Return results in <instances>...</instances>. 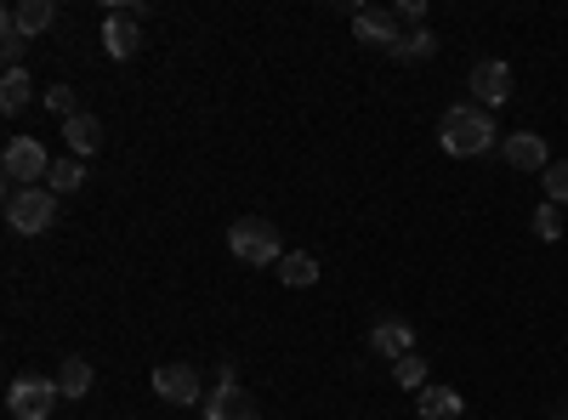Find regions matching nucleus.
<instances>
[{
    "label": "nucleus",
    "instance_id": "393cba45",
    "mask_svg": "<svg viewBox=\"0 0 568 420\" xmlns=\"http://www.w3.org/2000/svg\"><path fill=\"white\" fill-rule=\"evenodd\" d=\"M534 234H541L546 245H552V239H563V222H557V205H552V200H546L541 211H534Z\"/></svg>",
    "mask_w": 568,
    "mask_h": 420
},
{
    "label": "nucleus",
    "instance_id": "a211bd4d",
    "mask_svg": "<svg viewBox=\"0 0 568 420\" xmlns=\"http://www.w3.org/2000/svg\"><path fill=\"white\" fill-rule=\"evenodd\" d=\"M29 91H35V86H29V75H23V69H7V80H0V109L23 114V109H29Z\"/></svg>",
    "mask_w": 568,
    "mask_h": 420
},
{
    "label": "nucleus",
    "instance_id": "f03ea898",
    "mask_svg": "<svg viewBox=\"0 0 568 420\" xmlns=\"http://www.w3.org/2000/svg\"><path fill=\"white\" fill-rule=\"evenodd\" d=\"M227 250L240 256L245 268H279L285 256H290L285 239H279V228H274V222H261V216H240V222H233V228H227Z\"/></svg>",
    "mask_w": 568,
    "mask_h": 420
},
{
    "label": "nucleus",
    "instance_id": "39448f33",
    "mask_svg": "<svg viewBox=\"0 0 568 420\" xmlns=\"http://www.w3.org/2000/svg\"><path fill=\"white\" fill-rule=\"evenodd\" d=\"M205 420H261V404L240 386L233 364H222V375H216V393H211V404H205Z\"/></svg>",
    "mask_w": 568,
    "mask_h": 420
},
{
    "label": "nucleus",
    "instance_id": "f8f14e48",
    "mask_svg": "<svg viewBox=\"0 0 568 420\" xmlns=\"http://www.w3.org/2000/svg\"><path fill=\"white\" fill-rule=\"evenodd\" d=\"M506 166H512V171H541V177H546V166H552L546 137H534V132H517V137H506Z\"/></svg>",
    "mask_w": 568,
    "mask_h": 420
},
{
    "label": "nucleus",
    "instance_id": "2eb2a0df",
    "mask_svg": "<svg viewBox=\"0 0 568 420\" xmlns=\"http://www.w3.org/2000/svg\"><path fill=\"white\" fill-rule=\"evenodd\" d=\"M460 393L455 386H421V420H460Z\"/></svg>",
    "mask_w": 568,
    "mask_h": 420
},
{
    "label": "nucleus",
    "instance_id": "412c9836",
    "mask_svg": "<svg viewBox=\"0 0 568 420\" xmlns=\"http://www.w3.org/2000/svg\"><path fill=\"white\" fill-rule=\"evenodd\" d=\"M432 52H438V41H432V29H415V35H404V41H398V57H404V63H426Z\"/></svg>",
    "mask_w": 568,
    "mask_h": 420
},
{
    "label": "nucleus",
    "instance_id": "f257e3e1",
    "mask_svg": "<svg viewBox=\"0 0 568 420\" xmlns=\"http://www.w3.org/2000/svg\"><path fill=\"white\" fill-rule=\"evenodd\" d=\"M438 143H444V154H455V159H478V154H489V143H494V120H489V109H478V103L444 109V120H438Z\"/></svg>",
    "mask_w": 568,
    "mask_h": 420
},
{
    "label": "nucleus",
    "instance_id": "6e6552de",
    "mask_svg": "<svg viewBox=\"0 0 568 420\" xmlns=\"http://www.w3.org/2000/svg\"><path fill=\"white\" fill-rule=\"evenodd\" d=\"M466 86H472L478 109H500V103H506V97H512V69H506V63H500V57H483Z\"/></svg>",
    "mask_w": 568,
    "mask_h": 420
},
{
    "label": "nucleus",
    "instance_id": "7ed1b4c3",
    "mask_svg": "<svg viewBox=\"0 0 568 420\" xmlns=\"http://www.w3.org/2000/svg\"><path fill=\"white\" fill-rule=\"evenodd\" d=\"M7 222L18 234H46L57 222V193L52 188H7Z\"/></svg>",
    "mask_w": 568,
    "mask_h": 420
},
{
    "label": "nucleus",
    "instance_id": "4be33fe9",
    "mask_svg": "<svg viewBox=\"0 0 568 420\" xmlns=\"http://www.w3.org/2000/svg\"><path fill=\"white\" fill-rule=\"evenodd\" d=\"M392 375H398V386H415V393H421V386H426V359H421V352H410V359L392 364Z\"/></svg>",
    "mask_w": 568,
    "mask_h": 420
},
{
    "label": "nucleus",
    "instance_id": "423d86ee",
    "mask_svg": "<svg viewBox=\"0 0 568 420\" xmlns=\"http://www.w3.org/2000/svg\"><path fill=\"white\" fill-rule=\"evenodd\" d=\"M57 381H46V375H18L12 381V393H7V409L18 415V420H46L52 409H57Z\"/></svg>",
    "mask_w": 568,
    "mask_h": 420
},
{
    "label": "nucleus",
    "instance_id": "dca6fc26",
    "mask_svg": "<svg viewBox=\"0 0 568 420\" xmlns=\"http://www.w3.org/2000/svg\"><path fill=\"white\" fill-rule=\"evenodd\" d=\"M52 381H57V393H63V398H86V393H91V364L75 352V359H63V364H57V375H52Z\"/></svg>",
    "mask_w": 568,
    "mask_h": 420
},
{
    "label": "nucleus",
    "instance_id": "b1692460",
    "mask_svg": "<svg viewBox=\"0 0 568 420\" xmlns=\"http://www.w3.org/2000/svg\"><path fill=\"white\" fill-rule=\"evenodd\" d=\"M46 103H52V114H57L63 125H69V120L80 114V103H75V91H69V86H52V91H46Z\"/></svg>",
    "mask_w": 568,
    "mask_h": 420
},
{
    "label": "nucleus",
    "instance_id": "6ab92c4d",
    "mask_svg": "<svg viewBox=\"0 0 568 420\" xmlns=\"http://www.w3.org/2000/svg\"><path fill=\"white\" fill-rule=\"evenodd\" d=\"M23 52H29V35L0 12V57H7V69H23Z\"/></svg>",
    "mask_w": 568,
    "mask_h": 420
},
{
    "label": "nucleus",
    "instance_id": "f3484780",
    "mask_svg": "<svg viewBox=\"0 0 568 420\" xmlns=\"http://www.w3.org/2000/svg\"><path fill=\"white\" fill-rule=\"evenodd\" d=\"M279 279L290 284V290H308V284H319V262L308 250H290L285 262H279Z\"/></svg>",
    "mask_w": 568,
    "mask_h": 420
},
{
    "label": "nucleus",
    "instance_id": "9b49d317",
    "mask_svg": "<svg viewBox=\"0 0 568 420\" xmlns=\"http://www.w3.org/2000/svg\"><path fill=\"white\" fill-rule=\"evenodd\" d=\"M370 347L381 352V359H410V352H415V325H410V318H381V325L370 330Z\"/></svg>",
    "mask_w": 568,
    "mask_h": 420
},
{
    "label": "nucleus",
    "instance_id": "1a4fd4ad",
    "mask_svg": "<svg viewBox=\"0 0 568 420\" xmlns=\"http://www.w3.org/2000/svg\"><path fill=\"white\" fill-rule=\"evenodd\" d=\"M353 35L364 41V46H381V52H398V18L392 12H381V7H353Z\"/></svg>",
    "mask_w": 568,
    "mask_h": 420
},
{
    "label": "nucleus",
    "instance_id": "20e7f679",
    "mask_svg": "<svg viewBox=\"0 0 568 420\" xmlns=\"http://www.w3.org/2000/svg\"><path fill=\"white\" fill-rule=\"evenodd\" d=\"M0 171H7L12 188H41L52 177V159H46L41 137H12L7 154H0Z\"/></svg>",
    "mask_w": 568,
    "mask_h": 420
},
{
    "label": "nucleus",
    "instance_id": "5701e85b",
    "mask_svg": "<svg viewBox=\"0 0 568 420\" xmlns=\"http://www.w3.org/2000/svg\"><path fill=\"white\" fill-rule=\"evenodd\" d=\"M546 200L568 205V159H552V166H546Z\"/></svg>",
    "mask_w": 568,
    "mask_h": 420
},
{
    "label": "nucleus",
    "instance_id": "aec40b11",
    "mask_svg": "<svg viewBox=\"0 0 568 420\" xmlns=\"http://www.w3.org/2000/svg\"><path fill=\"white\" fill-rule=\"evenodd\" d=\"M46 182H52V193H80L86 188V166H80V159H57Z\"/></svg>",
    "mask_w": 568,
    "mask_h": 420
},
{
    "label": "nucleus",
    "instance_id": "9d476101",
    "mask_svg": "<svg viewBox=\"0 0 568 420\" xmlns=\"http://www.w3.org/2000/svg\"><path fill=\"white\" fill-rule=\"evenodd\" d=\"M154 393L165 404H199V370L193 364H159L154 370Z\"/></svg>",
    "mask_w": 568,
    "mask_h": 420
},
{
    "label": "nucleus",
    "instance_id": "ddd939ff",
    "mask_svg": "<svg viewBox=\"0 0 568 420\" xmlns=\"http://www.w3.org/2000/svg\"><path fill=\"white\" fill-rule=\"evenodd\" d=\"M7 18L35 41V35H46V29L57 23V7H52V0H18V7H7Z\"/></svg>",
    "mask_w": 568,
    "mask_h": 420
},
{
    "label": "nucleus",
    "instance_id": "4468645a",
    "mask_svg": "<svg viewBox=\"0 0 568 420\" xmlns=\"http://www.w3.org/2000/svg\"><path fill=\"white\" fill-rule=\"evenodd\" d=\"M63 137H69V148H75V159H86V154H97V148H103V120H97V114H75L69 125H63Z\"/></svg>",
    "mask_w": 568,
    "mask_h": 420
},
{
    "label": "nucleus",
    "instance_id": "0eeeda50",
    "mask_svg": "<svg viewBox=\"0 0 568 420\" xmlns=\"http://www.w3.org/2000/svg\"><path fill=\"white\" fill-rule=\"evenodd\" d=\"M148 7H114L109 18H103V46H109V57H137L143 52V29H137V18H143Z\"/></svg>",
    "mask_w": 568,
    "mask_h": 420
}]
</instances>
